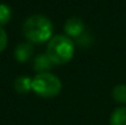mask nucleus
<instances>
[{
    "instance_id": "obj_1",
    "label": "nucleus",
    "mask_w": 126,
    "mask_h": 125,
    "mask_svg": "<svg viewBox=\"0 0 126 125\" xmlns=\"http://www.w3.org/2000/svg\"><path fill=\"white\" fill-rule=\"evenodd\" d=\"M22 32L31 43L41 44L51 38L53 23L43 15H32L23 22Z\"/></svg>"
},
{
    "instance_id": "obj_2",
    "label": "nucleus",
    "mask_w": 126,
    "mask_h": 125,
    "mask_svg": "<svg viewBox=\"0 0 126 125\" xmlns=\"http://www.w3.org/2000/svg\"><path fill=\"white\" fill-rule=\"evenodd\" d=\"M75 53V45L74 42L70 39V37L64 35H58L53 37L47 47V55L55 65H64L69 63Z\"/></svg>"
},
{
    "instance_id": "obj_3",
    "label": "nucleus",
    "mask_w": 126,
    "mask_h": 125,
    "mask_svg": "<svg viewBox=\"0 0 126 125\" xmlns=\"http://www.w3.org/2000/svg\"><path fill=\"white\" fill-rule=\"evenodd\" d=\"M60 79L50 72L37 74L32 79V91L43 98H54L61 91Z\"/></svg>"
},
{
    "instance_id": "obj_4",
    "label": "nucleus",
    "mask_w": 126,
    "mask_h": 125,
    "mask_svg": "<svg viewBox=\"0 0 126 125\" xmlns=\"http://www.w3.org/2000/svg\"><path fill=\"white\" fill-rule=\"evenodd\" d=\"M64 30L67 37H74L79 38L84 30V23L80 17H70L66 20L64 25Z\"/></svg>"
},
{
    "instance_id": "obj_5",
    "label": "nucleus",
    "mask_w": 126,
    "mask_h": 125,
    "mask_svg": "<svg viewBox=\"0 0 126 125\" xmlns=\"http://www.w3.org/2000/svg\"><path fill=\"white\" fill-rule=\"evenodd\" d=\"M33 54V48L30 43H21L15 49V58L18 63H26Z\"/></svg>"
},
{
    "instance_id": "obj_6",
    "label": "nucleus",
    "mask_w": 126,
    "mask_h": 125,
    "mask_svg": "<svg viewBox=\"0 0 126 125\" xmlns=\"http://www.w3.org/2000/svg\"><path fill=\"white\" fill-rule=\"evenodd\" d=\"M33 66H34V70L38 71V74L48 72V70L51 69L53 63H51V60L49 59V56L47 54H41V55L36 56V59L33 61Z\"/></svg>"
},
{
    "instance_id": "obj_7",
    "label": "nucleus",
    "mask_w": 126,
    "mask_h": 125,
    "mask_svg": "<svg viewBox=\"0 0 126 125\" xmlns=\"http://www.w3.org/2000/svg\"><path fill=\"white\" fill-rule=\"evenodd\" d=\"M14 88L20 94H26L32 89V80L28 76H18L14 81Z\"/></svg>"
},
{
    "instance_id": "obj_8",
    "label": "nucleus",
    "mask_w": 126,
    "mask_h": 125,
    "mask_svg": "<svg viewBox=\"0 0 126 125\" xmlns=\"http://www.w3.org/2000/svg\"><path fill=\"white\" fill-rule=\"evenodd\" d=\"M110 125H126V107H118L110 115Z\"/></svg>"
},
{
    "instance_id": "obj_9",
    "label": "nucleus",
    "mask_w": 126,
    "mask_h": 125,
    "mask_svg": "<svg viewBox=\"0 0 126 125\" xmlns=\"http://www.w3.org/2000/svg\"><path fill=\"white\" fill-rule=\"evenodd\" d=\"M113 98L118 102V103H126V85H116L113 88Z\"/></svg>"
},
{
    "instance_id": "obj_10",
    "label": "nucleus",
    "mask_w": 126,
    "mask_h": 125,
    "mask_svg": "<svg viewBox=\"0 0 126 125\" xmlns=\"http://www.w3.org/2000/svg\"><path fill=\"white\" fill-rule=\"evenodd\" d=\"M11 18V9L6 4H0V27L6 25Z\"/></svg>"
},
{
    "instance_id": "obj_11",
    "label": "nucleus",
    "mask_w": 126,
    "mask_h": 125,
    "mask_svg": "<svg viewBox=\"0 0 126 125\" xmlns=\"http://www.w3.org/2000/svg\"><path fill=\"white\" fill-rule=\"evenodd\" d=\"M7 45V35L5 32V30L2 27H0V53L2 50H5Z\"/></svg>"
}]
</instances>
